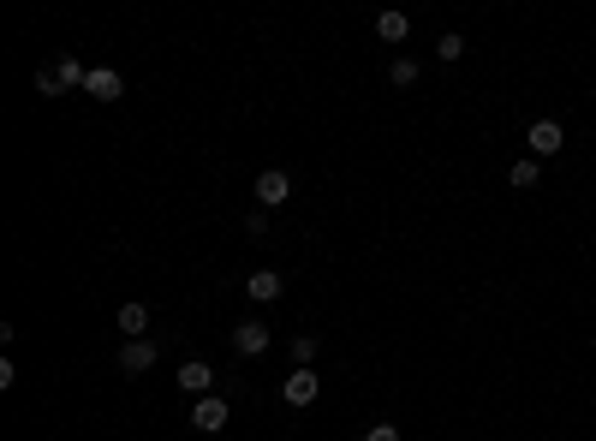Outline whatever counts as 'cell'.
<instances>
[{"instance_id": "cell-4", "label": "cell", "mask_w": 596, "mask_h": 441, "mask_svg": "<svg viewBox=\"0 0 596 441\" xmlns=\"http://www.w3.org/2000/svg\"><path fill=\"white\" fill-rule=\"evenodd\" d=\"M84 96H96V101H120V96H126V78H120L114 66H90Z\"/></svg>"}, {"instance_id": "cell-2", "label": "cell", "mask_w": 596, "mask_h": 441, "mask_svg": "<svg viewBox=\"0 0 596 441\" xmlns=\"http://www.w3.org/2000/svg\"><path fill=\"white\" fill-rule=\"evenodd\" d=\"M191 429H203V436L227 429V399H221V394H203L197 406H191Z\"/></svg>"}, {"instance_id": "cell-1", "label": "cell", "mask_w": 596, "mask_h": 441, "mask_svg": "<svg viewBox=\"0 0 596 441\" xmlns=\"http://www.w3.org/2000/svg\"><path fill=\"white\" fill-rule=\"evenodd\" d=\"M269 340H274L269 322H256V316L233 328V352H245V358H263V352H269Z\"/></svg>"}, {"instance_id": "cell-16", "label": "cell", "mask_w": 596, "mask_h": 441, "mask_svg": "<svg viewBox=\"0 0 596 441\" xmlns=\"http://www.w3.org/2000/svg\"><path fill=\"white\" fill-rule=\"evenodd\" d=\"M436 54H441V60H459V54H466V36H459V30H447V36L436 43Z\"/></svg>"}, {"instance_id": "cell-14", "label": "cell", "mask_w": 596, "mask_h": 441, "mask_svg": "<svg viewBox=\"0 0 596 441\" xmlns=\"http://www.w3.org/2000/svg\"><path fill=\"white\" fill-rule=\"evenodd\" d=\"M293 358H298V370H311V364H316V334H298V340H293Z\"/></svg>"}, {"instance_id": "cell-9", "label": "cell", "mask_w": 596, "mask_h": 441, "mask_svg": "<svg viewBox=\"0 0 596 441\" xmlns=\"http://www.w3.org/2000/svg\"><path fill=\"white\" fill-rule=\"evenodd\" d=\"M179 388H185V394H209V388H215V370H209V364H203V358H191V364H179Z\"/></svg>"}, {"instance_id": "cell-8", "label": "cell", "mask_w": 596, "mask_h": 441, "mask_svg": "<svg viewBox=\"0 0 596 441\" xmlns=\"http://www.w3.org/2000/svg\"><path fill=\"white\" fill-rule=\"evenodd\" d=\"M245 292H251V304H274V299L286 292V281H281L274 269H256L251 281H245Z\"/></svg>"}, {"instance_id": "cell-11", "label": "cell", "mask_w": 596, "mask_h": 441, "mask_svg": "<svg viewBox=\"0 0 596 441\" xmlns=\"http://www.w3.org/2000/svg\"><path fill=\"white\" fill-rule=\"evenodd\" d=\"M54 72H60V84H66V90H84V84H90V66H84V60H72V54L60 60Z\"/></svg>"}, {"instance_id": "cell-10", "label": "cell", "mask_w": 596, "mask_h": 441, "mask_svg": "<svg viewBox=\"0 0 596 441\" xmlns=\"http://www.w3.org/2000/svg\"><path fill=\"white\" fill-rule=\"evenodd\" d=\"M114 322H120V334H126V340H143V328H149V304H138V299L120 304Z\"/></svg>"}, {"instance_id": "cell-7", "label": "cell", "mask_w": 596, "mask_h": 441, "mask_svg": "<svg viewBox=\"0 0 596 441\" xmlns=\"http://www.w3.org/2000/svg\"><path fill=\"white\" fill-rule=\"evenodd\" d=\"M525 143H531V156H561V143H567V138H561V126H554V120H537V126H531L525 131Z\"/></svg>"}, {"instance_id": "cell-15", "label": "cell", "mask_w": 596, "mask_h": 441, "mask_svg": "<svg viewBox=\"0 0 596 441\" xmlns=\"http://www.w3.org/2000/svg\"><path fill=\"white\" fill-rule=\"evenodd\" d=\"M388 78H394L399 90H406V84H418V60H394V66H388Z\"/></svg>"}, {"instance_id": "cell-13", "label": "cell", "mask_w": 596, "mask_h": 441, "mask_svg": "<svg viewBox=\"0 0 596 441\" xmlns=\"http://www.w3.org/2000/svg\"><path fill=\"white\" fill-rule=\"evenodd\" d=\"M376 36L382 43H406V13H376Z\"/></svg>"}, {"instance_id": "cell-6", "label": "cell", "mask_w": 596, "mask_h": 441, "mask_svg": "<svg viewBox=\"0 0 596 441\" xmlns=\"http://www.w3.org/2000/svg\"><path fill=\"white\" fill-rule=\"evenodd\" d=\"M281 394H286V406H311V399L322 394V376H316V370H293Z\"/></svg>"}, {"instance_id": "cell-18", "label": "cell", "mask_w": 596, "mask_h": 441, "mask_svg": "<svg viewBox=\"0 0 596 441\" xmlns=\"http://www.w3.org/2000/svg\"><path fill=\"white\" fill-rule=\"evenodd\" d=\"M364 441H399V429H394V424H370Z\"/></svg>"}, {"instance_id": "cell-12", "label": "cell", "mask_w": 596, "mask_h": 441, "mask_svg": "<svg viewBox=\"0 0 596 441\" xmlns=\"http://www.w3.org/2000/svg\"><path fill=\"white\" fill-rule=\"evenodd\" d=\"M537 156H519V161H513V168H507V179H513V186H519V191H531V186H537Z\"/></svg>"}, {"instance_id": "cell-5", "label": "cell", "mask_w": 596, "mask_h": 441, "mask_svg": "<svg viewBox=\"0 0 596 441\" xmlns=\"http://www.w3.org/2000/svg\"><path fill=\"white\" fill-rule=\"evenodd\" d=\"M120 370H126V376L156 370V340H126V346H120Z\"/></svg>"}, {"instance_id": "cell-3", "label": "cell", "mask_w": 596, "mask_h": 441, "mask_svg": "<svg viewBox=\"0 0 596 441\" xmlns=\"http://www.w3.org/2000/svg\"><path fill=\"white\" fill-rule=\"evenodd\" d=\"M293 197V179H286L281 168H269V173H256V203L263 209H281V203Z\"/></svg>"}, {"instance_id": "cell-17", "label": "cell", "mask_w": 596, "mask_h": 441, "mask_svg": "<svg viewBox=\"0 0 596 441\" xmlns=\"http://www.w3.org/2000/svg\"><path fill=\"white\" fill-rule=\"evenodd\" d=\"M36 96H66V84H60V72H36Z\"/></svg>"}]
</instances>
